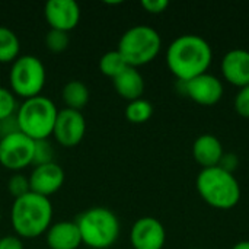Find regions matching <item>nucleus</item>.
<instances>
[{"label": "nucleus", "instance_id": "obj_16", "mask_svg": "<svg viewBox=\"0 0 249 249\" xmlns=\"http://www.w3.org/2000/svg\"><path fill=\"white\" fill-rule=\"evenodd\" d=\"M45 235L50 249H77L82 245V238L76 222H57L50 226Z\"/></svg>", "mask_w": 249, "mask_h": 249}, {"label": "nucleus", "instance_id": "obj_5", "mask_svg": "<svg viewBox=\"0 0 249 249\" xmlns=\"http://www.w3.org/2000/svg\"><path fill=\"white\" fill-rule=\"evenodd\" d=\"M57 115V105L44 95L23 99L16 111L19 131L32 140L48 139L53 136Z\"/></svg>", "mask_w": 249, "mask_h": 249}, {"label": "nucleus", "instance_id": "obj_17", "mask_svg": "<svg viewBox=\"0 0 249 249\" xmlns=\"http://www.w3.org/2000/svg\"><path fill=\"white\" fill-rule=\"evenodd\" d=\"M114 83V89L117 90V93L130 101H136L140 99L143 92H144V79L142 76V73L134 69V67H127L121 74H118L115 79H112Z\"/></svg>", "mask_w": 249, "mask_h": 249}, {"label": "nucleus", "instance_id": "obj_23", "mask_svg": "<svg viewBox=\"0 0 249 249\" xmlns=\"http://www.w3.org/2000/svg\"><path fill=\"white\" fill-rule=\"evenodd\" d=\"M70 44V35L69 32L58 31V29H50L45 35V45L51 53H63Z\"/></svg>", "mask_w": 249, "mask_h": 249}, {"label": "nucleus", "instance_id": "obj_19", "mask_svg": "<svg viewBox=\"0 0 249 249\" xmlns=\"http://www.w3.org/2000/svg\"><path fill=\"white\" fill-rule=\"evenodd\" d=\"M20 41L7 26L0 25V63H13L19 57Z\"/></svg>", "mask_w": 249, "mask_h": 249}, {"label": "nucleus", "instance_id": "obj_25", "mask_svg": "<svg viewBox=\"0 0 249 249\" xmlns=\"http://www.w3.org/2000/svg\"><path fill=\"white\" fill-rule=\"evenodd\" d=\"M7 190L9 193L18 198V197H22L25 194H28L31 190H29V179L20 174H16V175H12L9 178V182H7Z\"/></svg>", "mask_w": 249, "mask_h": 249}, {"label": "nucleus", "instance_id": "obj_18", "mask_svg": "<svg viewBox=\"0 0 249 249\" xmlns=\"http://www.w3.org/2000/svg\"><path fill=\"white\" fill-rule=\"evenodd\" d=\"M89 96L90 93H89L88 86L80 80L67 82L61 92V98H63L66 108L74 109V111H82L88 105Z\"/></svg>", "mask_w": 249, "mask_h": 249}, {"label": "nucleus", "instance_id": "obj_30", "mask_svg": "<svg viewBox=\"0 0 249 249\" xmlns=\"http://www.w3.org/2000/svg\"><path fill=\"white\" fill-rule=\"evenodd\" d=\"M238 163H239L238 156L233 155V153H228V155H223V158H222L219 166L223 168V169H226L228 172H232V174H233L235 169L238 168Z\"/></svg>", "mask_w": 249, "mask_h": 249}, {"label": "nucleus", "instance_id": "obj_3", "mask_svg": "<svg viewBox=\"0 0 249 249\" xmlns=\"http://www.w3.org/2000/svg\"><path fill=\"white\" fill-rule=\"evenodd\" d=\"M196 185L200 197L217 210H231L241 200L239 181L232 172L220 166L201 169Z\"/></svg>", "mask_w": 249, "mask_h": 249}, {"label": "nucleus", "instance_id": "obj_9", "mask_svg": "<svg viewBox=\"0 0 249 249\" xmlns=\"http://www.w3.org/2000/svg\"><path fill=\"white\" fill-rule=\"evenodd\" d=\"M86 133V121L82 111L64 108L58 111L53 136L64 147L77 146Z\"/></svg>", "mask_w": 249, "mask_h": 249}, {"label": "nucleus", "instance_id": "obj_6", "mask_svg": "<svg viewBox=\"0 0 249 249\" xmlns=\"http://www.w3.org/2000/svg\"><path fill=\"white\" fill-rule=\"evenodd\" d=\"M162 48L159 32L147 25H134L128 28L120 38L118 53L130 67H140L153 61Z\"/></svg>", "mask_w": 249, "mask_h": 249}, {"label": "nucleus", "instance_id": "obj_28", "mask_svg": "<svg viewBox=\"0 0 249 249\" xmlns=\"http://www.w3.org/2000/svg\"><path fill=\"white\" fill-rule=\"evenodd\" d=\"M16 131H19L16 114L0 121V139H1V137H6V136H9V134H13V133H16Z\"/></svg>", "mask_w": 249, "mask_h": 249}, {"label": "nucleus", "instance_id": "obj_13", "mask_svg": "<svg viewBox=\"0 0 249 249\" xmlns=\"http://www.w3.org/2000/svg\"><path fill=\"white\" fill-rule=\"evenodd\" d=\"M28 179H29L31 193L48 198L50 196H53L63 187L64 171L55 162L38 165V166H34Z\"/></svg>", "mask_w": 249, "mask_h": 249}, {"label": "nucleus", "instance_id": "obj_10", "mask_svg": "<svg viewBox=\"0 0 249 249\" xmlns=\"http://www.w3.org/2000/svg\"><path fill=\"white\" fill-rule=\"evenodd\" d=\"M184 93L191 98L196 104L203 107H212L216 105L225 92L223 83L219 77L204 73L200 74L188 82H181Z\"/></svg>", "mask_w": 249, "mask_h": 249}, {"label": "nucleus", "instance_id": "obj_14", "mask_svg": "<svg viewBox=\"0 0 249 249\" xmlns=\"http://www.w3.org/2000/svg\"><path fill=\"white\" fill-rule=\"evenodd\" d=\"M220 70L225 80L236 88L249 85V51L244 48H233L228 51L220 63Z\"/></svg>", "mask_w": 249, "mask_h": 249}, {"label": "nucleus", "instance_id": "obj_29", "mask_svg": "<svg viewBox=\"0 0 249 249\" xmlns=\"http://www.w3.org/2000/svg\"><path fill=\"white\" fill-rule=\"evenodd\" d=\"M0 249H23V242L19 236L7 235L0 238Z\"/></svg>", "mask_w": 249, "mask_h": 249}, {"label": "nucleus", "instance_id": "obj_7", "mask_svg": "<svg viewBox=\"0 0 249 249\" xmlns=\"http://www.w3.org/2000/svg\"><path fill=\"white\" fill-rule=\"evenodd\" d=\"M47 82V70L44 63L31 54L19 55L13 63L9 73L10 90L23 98L29 99L41 95Z\"/></svg>", "mask_w": 249, "mask_h": 249}, {"label": "nucleus", "instance_id": "obj_11", "mask_svg": "<svg viewBox=\"0 0 249 249\" xmlns=\"http://www.w3.org/2000/svg\"><path fill=\"white\" fill-rule=\"evenodd\" d=\"M130 242L134 249H163L166 231L156 217H140L131 226Z\"/></svg>", "mask_w": 249, "mask_h": 249}, {"label": "nucleus", "instance_id": "obj_21", "mask_svg": "<svg viewBox=\"0 0 249 249\" xmlns=\"http://www.w3.org/2000/svg\"><path fill=\"white\" fill-rule=\"evenodd\" d=\"M153 115V105L147 99L130 101L125 107V118L133 124H143L150 120Z\"/></svg>", "mask_w": 249, "mask_h": 249}, {"label": "nucleus", "instance_id": "obj_27", "mask_svg": "<svg viewBox=\"0 0 249 249\" xmlns=\"http://www.w3.org/2000/svg\"><path fill=\"white\" fill-rule=\"evenodd\" d=\"M168 6H169L168 0H143L142 1V7L152 15H159L165 12Z\"/></svg>", "mask_w": 249, "mask_h": 249}, {"label": "nucleus", "instance_id": "obj_4", "mask_svg": "<svg viewBox=\"0 0 249 249\" xmlns=\"http://www.w3.org/2000/svg\"><path fill=\"white\" fill-rule=\"evenodd\" d=\"M82 244L92 249L111 248L120 236V220L107 207H92L76 220Z\"/></svg>", "mask_w": 249, "mask_h": 249}, {"label": "nucleus", "instance_id": "obj_22", "mask_svg": "<svg viewBox=\"0 0 249 249\" xmlns=\"http://www.w3.org/2000/svg\"><path fill=\"white\" fill-rule=\"evenodd\" d=\"M54 162V147L50 143L48 139L44 140H35V149H34V159L32 165H45Z\"/></svg>", "mask_w": 249, "mask_h": 249}, {"label": "nucleus", "instance_id": "obj_2", "mask_svg": "<svg viewBox=\"0 0 249 249\" xmlns=\"http://www.w3.org/2000/svg\"><path fill=\"white\" fill-rule=\"evenodd\" d=\"M10 222L15 233L19 238H38L51 226L53 204L47 197L28 193L15 198L10 210Z\"/></svg>", "mask_w": 249, "mask_h": 249}, {"label": "nucleus", "instance_id": "obj_12", "mask_svg": "<svg viewBox=\"0 0 249 249\" xmlns=\"http://www.w3.org/2000/svg\"><path fill=\"white\" fill-rule=\"evenodd\" d=\"M44 16L51 29L70 32L80 20V7L74 0H48Z\"/></svg>", "mask_w": 249, "mask_h": 249}, {"label": "nucleus", "instance_id": "obj_20", "mask_svg": "<svg viewBox=\"0 0 249 249\" xmlns=\"http://www.w3.org/2000/svg\"><path fill=\"white\" fill-rule=\"evenodd\" d=\"M98 67H99V71L104 76L111 77V79H115L118 74H121L128 67V64L125 63V60L123 58V55L118 53V50H112V51L105 53L99 58Z\"/></svg>", "mask_w": 249, "mask_h": 249}, {"label": "nucleus", "instance_id": "obj_15", "mask_svg": "<svg viewBox=\"0 0 249 249\" xmlns=\"http://www.w3.org/2000/svg\"><path fill=\"white\" fill-rule=\"evenodd\" d=\"M223 155V146L220 140L213 134H201L193 144V156L203 169L219 166Z\"/></svg>", "mask_w": 249, "mask_h": 249}, {"label": "nucleus", "instance_id": "obj_32", "mask_svg": "<svg viewBox=\"0 0 249 249\" xmlns=\"http://www.w3.org/2000/svg\"><path fill=\"white\" fill-rule=\"evenodd\" d=\"M194 249H200V248H194Z\"/></svg>", "mask_w": 249, "mask_h": 249}, {"label": "nucleus", "instance_id": "obj_26", "mask_svg": "<svg viewBox=\"0 0 249 249\" xmlns=\"http://www.w3.org/2000/svg\"><path fill=\"white\" fill-rule=\"evenodd\" d=\"M233 108L236 114H239V117L249 120V85L238 90L233 101Z\"/></svg>", "mask_w": 249, "mask_h": 249}, {"label": "nucleus", "instance_id": "obj_24", "mask_svg": "<svg viewBox=\"0 0 249 249\" xmlns=\"http://www.w3.org/2000/svg\"><path fill=\"white\" fill-rule=\"evenodd\" d=\"M16 111H18V102L15 93L7 88L0 86V121L15 115Z\"/></svg>", "mask_w": 249, "mask_h": 249}, {"label": "nucleus", "instance_id": "obj_1", "mask_svg": "<svg viewBox=\"0 0 249 249\" xmlns=\"http://www.w3.org/2000/svg\"><path fill=\"white\" fill-rule=\"evenodd\" d=\"M213 60L210 44L200 35L184 34L175 38L166 51V64L178 82H188L207 73Z\"/></svg>", "mask_w": 249, "mask_h": 249}, {"label": "nucleus", "instance_id": "obj_8", "mask_svg": "<svg viewBox=\"0 0 249 249\" xmlns=\"http://www.w3.org/2000/svg\"><path fill=\"white\" fill-rule=\"evenodd\" d=\"M35 140L20 131L0 139V165L10 171H20L32 165Z\"/></svg>", "mask_w": 249, "mask_h": 249}, {"label": "nucleus", "instance_id": "obj_31", "mask_svg": "<svg viewBox=\"0 0 249 249\" xmlns=\"http://www.w3.org/2000/svg\"><path fill=\"white\" fill-rule=\"evenodd\" d=\"M232 249H249V241H239Z\"/></svg>", "mask_w": 249, "mask_h": 249}]
</instances>
